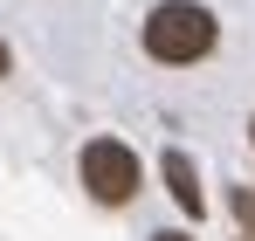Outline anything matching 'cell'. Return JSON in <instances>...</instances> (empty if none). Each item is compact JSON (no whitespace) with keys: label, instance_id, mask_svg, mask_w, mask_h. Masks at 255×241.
<instances>
[{"label":"cell","instance_id":"7","mask_svg":"<svg viewBox=\"0 0 255 241\" xmlns=\"http://www.w3.org/2000/svg\"><path fill=\"white\" fill-rule=\"evenodd\" d=\"M235 241H255V228H242V235H235Z\"/></svg>","mask_w":255,"mask_h":241},{"label":"cell","instance_id":"4","mask_svg":"<svg viewBox=\"0 0 255 241\" xmlns=\"http://www.w3.org/2000/svg\"><path fill=\"white\" fill-rule=\"evenodd\" d=\"M228 207H235V221H242V228H255V186H235Z\"/></svg>","mask_w":255,"mask_h":241},{"label":"cell","instance_id":"6","mask_svg":"<svg viewBox=\"0 0 255 241\" xmlns=\"http://www.w3.org/2000/svg\"><path fill=\"white\" fill-rule=\"evenodd\" d=\"M152 241H193V235H186V228H159Z\"/></svg>","mask_w":255,"mask_h":241},{"label":"cell","instance_id":"3","mask_svg":"<svg viewBox=\"0 0 255 241\" xmlns=\"http://www.w3.org/2000/svg\"><path fill=\"white\" fill-rule=\"evenodd\" d=\"M159 179H166L172 207H179L186 221H207V186H200V165L186 159L179 145H166V152H159Z\"/></svg>","mask_w":255,"mask_h":241},{"label":"cell","instance_id":"1","mask_svg":"<svg viewBox=\"0 0 255 241\" xmlns=\"http://www.w3.org/2000/svg\"><path fill=\"white\" fill-rule=\"evenodd\" d=\"M138 48L159 62V69H193L221 48V21H214L207 0H159L138 28Z\"/></svg>","mask_w":255,"mask_h":241},{"label":"cell","instance_id":"8","mask_svg":"<svg viewBox=\"0 0 255 241\" xmlns=\"http://www.w3.org/2000/svg\"><path fill=\"white\" fill-rule=\"evenodd\" d=\"M249 145H255V118H249Z\"/></svg>","mask_w":255,"mask_h":241},{"label":"cell","instance_id":"5","mask_svg":"<svg viewBox=\"0 0 255 241\" xmlns=\"http://www.w3.org/2000/svg\"><path fill=\"white\" fill-rule=\"evenodd\" d=\"M14 76V48H7V41H0V83Z\"/></svg>","mask_w":255,"mask_h":241},{"label":"cell","instance_id":"2","mask_svg":"<svg viewBox=\"0 0 255 241\" xmlns=\"http://www.w3.org/2000/svg\"><path fill=\"white\" fill-rule=\"evenodd\" d=\"M76 179H83V193H90V200H97V207H111V214H118V207H131L138 193H145V165H138V152H131L125 138H111V131L83 145Z\"/></svg>","mask_w":255,"mask_h":241}]
</instances>
